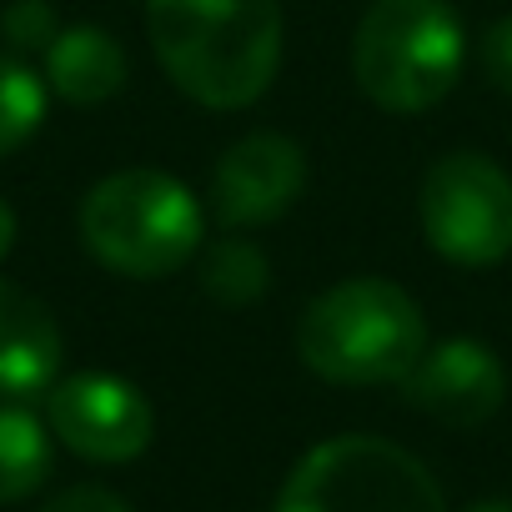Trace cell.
<instances>
[{
    "label": "cell",
    "mask_w": 512,
    "mask_h": 512,
    "mask_svg": "<svg viewBox=\"0 0 512 512\" xmlns=\"http://www.w3.org/2000/svg\"><path fill=\"white\" fill-rule=\"evenodd\" d=\"M146 36L171 86L211 111L262 101L282 66L277 0H146Z\"/></svg>",
    "instance_id": "6da1fadb"
},
{
    "label": "cell",
    "mask_w": 512,
    "mask_h": 512,
    "mask_svg": "<svg viewBox=\"0 0 512 512\" xmlns=\"http://www.w3.org/2000/svg\"><path fill=\"white\" fill-rule=\"evenodd\" d=\"M422 352L427 317L387 277H347L312 297L297 322V357L332 387L402 382Z\"/></svg>",
    "instance_id": "7a4b0ae2"
},
{
    "label": "cell",
    "mask_w": 512,
    "mask_h": 512,
    "mask_svg": "<svg viewBox=\"0 0 512 512\" xmlns=\"http://www.w3.org/2000/svg\"><path fill=\"white\" fill-rule=\"evenodd\" d=\"M81 241L96 262L131 282L181 272L201 251V201L166 171L126 166L101 176L81 201Z\"/></svg>",
    "instance_id": "3957f363"
},
{
    "label": "cell",
    "mask_w": 512,
    "mask_h": 512,
    "mask_svg": "<svg viewBox=\"0 0 512 512\" xmlns=\"http://www.w3.org/2000/svg\"><path fill=\"white\" fill-rule=\"evenodd\" d=\"M467 66V36L447 0H372L352 36L362 96L392 116L432 111Z\"/></svg>",
    "instance_id": "277c9868"
},
{
    "label": "cell",
    "mask_w": 512,
    "mask_h": 512,
    "mask_svg": "<svg viewBox=\"0 0 512 512\" xmlns=\"http://www.w3.org/2000/svg\"><path fill=\"white\" fill-rule=\"evenodd\" d=\"M272 512H447V502L407 447L347 432L317 442L292 467Z\"/></svg>",
    "instance_id": "5b68a950"
},
{
    "label": "cell",
    "mask_w": 512,
    "mask_h": 512,
    "mask_svg": "<svg viewBox=\"0 0 512 512\" xmlns=\"http://www.w3.org/2000/svg\"><path fill=\"white\" fill-rule=\"evenodd\" d=\"M427 246L452 267H497L512 256V176L482 151L432 161L417 191Z\"/></svg>",
    "instance_id": "8992f818"
},
{
    "label": "cell",
    "mask_w": 512,
    "mask_h": 512,
    "mask_svg": "<svg viewBox=\"0 0 512 512\" xmlns=\"http://www.w3.org/2000/svg\"><path fill=\"white\" fill-rule=\"evenodd\" d=\"M46 427L86 462H136L156 437V412L141 387L111 372H76L46 392Z\"/></svg>",
    "instance_id": "52a82bcc"
},
{
    "label": "cell",
    "mask_w": 512,
    "mask_h": 512,
    "mask_svg": "<svg viewBox=\"0 0 512 512\" xmlns=\"http://www.w3.org/2000/svg\"><path fill=\"white\" fill-rule=\"evenodd\" d=\"M307 151L282 131H251L211 171V216L231 231L282 221L307 191Z\"/></svg>",
    "instance_id": "ba28073f"
},
{
    "label": "cell",
    "mask_w": 512,
    "mask_h": 512,
    "mask_svg": "<svg viewBox=\"0 0 512 512\" xmlns=\"http://www.w3.org/2000/svg\"><path fill=\"white\" fill-rule=\"evenodd\" d=\"M402 392L442 427H482L507 402V367L487 342L447 337L417 357V367L402 377Z\"/></svg>",
    "instance_id": "9c48e42d"
},
{
    "label": "cell",
    "mask_w": 512,
    "mask_h": 512,
    "mask_svg": "<svg viewBox=\"0 0 512 512\" xmlns=\"http://www.w3.org/2000/svg\"><path fill=\"white\" fill-rule=\"evenodd\" d=\"M66 342L56 312L16 282H0V397H41L56 387Z\"/></svg>",
    "instance_id": "30bf717a"
},
{
    "label": "cell",
    "mask_w": 512,
    "mask_h": 512,
    "mask_svg": "<svg viewBox=\"0 0 512 512\" xmlns=\"http://www.w3.org/2000/svg\"><path fill=\"white\" fill-rule=\"evenodd\" d=\"M126 76V51L101 26H61V36L46 46V86L71 106H101L121 96Z\"/></svg>",
    "instance_id": "8fae6325"
},
{
    "label": "cell",
    "mask_w": 512,
    "mask_h": 512,
    "mask_svg": "<svg viewBox=\"0 0 512 512\" xmlns=\"http://www.w3.org/2000/svg\"><path fill=\"white\" fill-rule=\"evenodd\" d=\"M51 477V427L26 407L0 402V507L41 492Z\"/></svg>",
    "instance_id": "7c38bea8"
},
{
    "label": "cell",
    "mask_w": 512,
    "mask_h": 512,
    "mask_svg": "<svg viewBox=\"0 0 512 512\" xmlns=\"http://www.w3.org/2000/svg\"><path fill=\"white\" fill-rule=\"evenodd\" d=\"M267 282H272V267H267L262 246H251V241H216L201 262V287L221 307L256 302L267 292Z\"/></svg>",
    "instance_id": "4fadbf2b"
},
{
    "label": "cell",
    "mask_w": 512,
    "mask_h": 512,
    "mask_svg": "<svg viewBox=\"0 0 512 512\" xmlns=\"http://www.w3.org/2000/svg\"><path fill=\"white\" fill-rule=\"evenodd\" d=\"M46 121V81L0 51V156L21 151Z\"/></svg>",
    "instance_id": "5bb4252c"
},
{
    "label": "cell",
    "mask_w": 512,
    "mask_h": 512,
    "mask_svg": "<svg viewBox=\"0 0 512 512\" xmlns=\"http://www.w3.org/2000/svg\"><path fill=\"white\" fill-rule=\"evenodd\" d=\"M0 36L16 51H46L61 36V21L51 11V0H11V6L0 11Z\"/></svg>",
    "instance_id": "9a60e30c"
},
{
    "label": "cell",
    "mask_w": 512,
    "mask_h": 512,
    "mask_svg": "<svg viewBox=\"0 0 512 512\" xmlns=\"http://www.w3.org/2000/svg\"><path fill=\"white\" fill-rule=\"evenodd\" d=\"M477 66L482 76L492 81V91L512 96V16L507 21H492L477 41Z\"/></svg>",
    "instance_id": "2e32d148"
},
{
    "label": "cell",
    "mask_w": 512,
    "mask_h": 512,
    "mask_svg": "<svg viewBox=\"0 0 512 512\" xmlns=\"http://www.w3.org/2000/svg\"><path fill=\"white\" fill-rule=\"evenodd\" d=\"M36 512H131V502H126V497H116L111 487H91V482H81V487L56 492V497H51V502H41Z\"/></svg>",
    "instance_id": "e0dca14e"
},
{
    "label": "cell",
    "mask_w": 512,
    "mask_h": 512,
    "mask_svg": "<svg viewBox=\"0 0 512 512\" xmlns=\"http://www.w3.org/2000/svg\"><path fill=\"white\" fill-rule=\"evenodd\" d=\"M11 246H16V211L0 201V256H6Z\"/></svg>",
    "instance_id": "ac0fdd59"
},
{
    "label": "cell",
    "mask_w": 512,
    "mask_h": 512,
    "mask_svg": "<svg viewBox=\"0 0 512 512\" xmlns=\"http://www.w3.org/2000/svg\"><path fill=\"white\" fill-rule=\"evenodd\" d=\"M467 512H512V502H502V497H487V502H477V507H467Z\"/></svg>",
    "instance_id": "d6986e66"
}]
</instances>
